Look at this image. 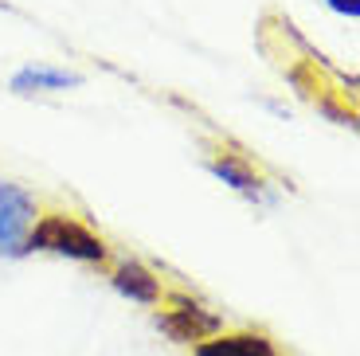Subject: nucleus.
I'll return each instance as SVG.
<instances>
[{
  "mask_svg": "<svg viewBox=\"0 0 360 356\" xmlns=\"http://www.w3.org/2000/svg\"><path fill=\"white\" fill-rule=\"evenodd\" d=\"M27 247L55 250V255L82 258V262H102L106 258V243L90 231V227H82L79 220H67V215H47V220H39L27 231Z\"/></svg>",
  "mask_w": 360,
  "mask_h": 356,
  "instance_id": "1",
  "label": "nucleus"
},
{
  "mask_svg": "<svg viewBox=\"0 0 360 356\" xmlns=\"http://www.w3.org/2000/svg\"><path fill=\"white\" fill-rule=\"evenodd\" d=\"M157 329L165 333V337H172L176 345H192V341H207V337H216L219 329H224V321L216 317V313H207L200 310L196 302H184V298H176V310L161 313L157 317Z\"/></svg>",
  "mask_w": 360,
  "mask_h": 356,
  "instance_id": "2",
  "label": "nucleus"
},
{
  "mask_svg": "<svg viewBox=\"0 0 360 356\" xmlns=\"http://www.w3.org/2000/svg\"><path fill=\"white\" fill-rule=\"evenodd\" d=\"M36 220V204L24 188L0 184V250H20Z\"/></svg>",
  "mask_w": 360,
  "mask_h": 356,
  "instance_id": "3",
  "label": "nucleus"
},
{
  "mask_svg": "<svg viewBox=\"0 0 360 356\" xmlns=\"http://www.w3.org/2000/svg\"><path fill=\"white\" fill-rule=\"evenodd\" d=\"M196 356H278L266 333H216L196 345Z\"/></svg>",
  "mask_w": 360,
  "mask_h": 356,
  "instance_id": "4",
  "label": "nucleus"
},
{
  "mask_svg": "<svg viewBox=\"0 0 360 356\" xmlns=\"http://www.w3.org/2000/svg\"><path fill=\"white\" fill-rule=\"evenodd\" d=\"M114 286H117V294H126L129 302H141V305L161 302V282L153 278V270H145L134 258H126V262L114 270Z\"/></svg>",
  "mask_w": 360,
  "mask_h": 356,
  "instance_id": "5",
  "label": "nucleus"
},
{
  "mask_svg": "<svg viewBox=\"0 0 360 356\" xmlns=\"http://www.w3.org/2000/svg\"><path fill=\"white\" fill-rule=\"evenodd\" d=\"M32 87L36 90H63V87H79V75H67V71H44V67H32V71H20L16 79H12V90H20V94H32Z\"/></svg>",
  "mask_w": 360,
  "mask_h": 356,
  "instance_id": "6",
  "label": "nucleus"
},
{
  "mask_svg": "<svg viewBox=\"0 0 360 356\" xmlns=\"http://www.w3.org/2000/svg\"><path fill=\"white\" fill-rule=\"evenodd\" d=\"M212 172H216V177H224L231 188H243V192L259 188V177H255V172L247 169L243 160H235V157H219V160H212Z\"/></svg>",
  "mask_w": 360,
  "mask_h": 356,
  "instance_id": "7",
  "label": "nucleus"
},
{
  "mask_svg": "<svg viewBox=\"0 0 360 356\" xmlns=\"http://www.w3.org/2000/svg\"><path fill=\"white\" fill-rule=\"evenodd\" d=\"M337 12H349V16H360V0H329Z\"/></svg>",
  "mask_w": 360,
  "mask_h": 356,
  "instance_id": "8",
  "label": "nucleus"
}]
</instances>
